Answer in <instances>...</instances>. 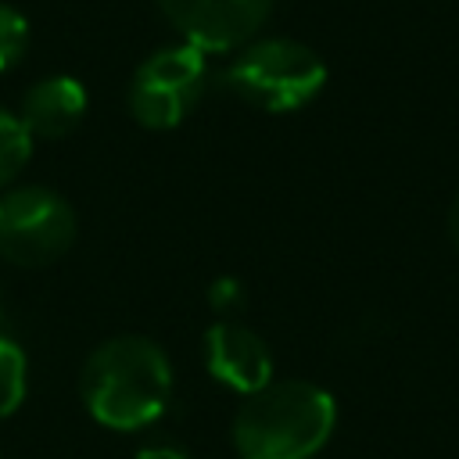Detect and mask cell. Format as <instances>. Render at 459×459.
I'll list each match as a JSON object with an SVG mask.
<instances>
[{
  "mask_svg": "<svg viewBox=\"0 0 459 459\" xmlns=\"http://www.w3.org/2000/svg\"><path fill=\"white\" fill-rule=\"evenodd\" d=\"M86 412L108 430H143L172 402V362L165 348L143 333L100 341L79 373Z\"/></svg>",
  "mask_w": 459,
  "mask_h": 459,
  "instance_id": "cell-1",
  "label": "cell"
},
{
  "mask_svg": "<svg viewBox=\"0 0 459 459\" xmlns=\"http://www.w3.org/2000/svg\"><path fill=\"white\" fill-rule=\"evenodd\" d=\"M337 427V402L312 380H269L247 394L230 423V441L240 459H312Z\"/></svg>",
  "mask_w": 459,
  "mask_h": 459,
  "instance_id": "cell-2",
  "label": "cell"
},
{
  "mask_svg": "<svg viewBox=\"0 0 459 459\" xmlns=\"http://www.w3.org/2000/svg\"><path fill=\"white\" fill-rule=\"evenodd\" d=\"M222 86L244 104L287 115L312 104L326 86V61L301 39L265 36L240 47L222 72Z\"/></svg>",
  "mask_w": 459,
  "mask_h": 459,
  "instance_id": "cell-3",
  "label": "cell"
},
{
  "mask_svg": "<svg viewBox=\"0 0 459 459\" xmlns=\"http://www.w3.org/2000/svg\"><path fill=\"white\" fill-rule=\"evenodd\" d=\"M79 237L75 208L43 183L0 190V258L18 269L54 265Z\"/></svg>",
  "mask_w": 459,
  "mask_h": 459,
  "instance_id": "cell-4",
  "label": "cell"
},
{
  "mask_svg": "<svg viewBox=\"0 0 459 459\" xmlns=\"http://www.w3.org/2000/svg\"><path fill=\"white\" fill-rule=\"evenodd\" d=\"M208 90V54L190 43H165L140 61L129 79V115L143 129H176Z\"/></svg>",
  "mask_w": 459,
  "mask_h": 459,
  "instance_id": "cell-5",
  "label": "cell"
},
{
  "mask_svg": "<svg viewBox=\"0 0 459 459\" xmlns=\"http://www.w3.org/2000/svg\"><path fill=\"white\" fill-rule=\"evenodd\" d=\"M176 36L201 54L247 47L273 14V0H158Z\"/></svg>",
  "mask_w": 459,
  "mask_h": 459,
  "instance_id": "cell-6",
  "label": "cell"
},
{
  "mask_svg": "<svg viewBox=\"0 0 459 459\" xmlns=\"http://www.w3.org/2000/svg\"><path fill=\"white\" fill-rule=\"evenodd\" d=\"M201 359L215 384L240 398L262 391L273 380V351L262 333L237 319H215L201 337Z\"/></svg>",
  "mask_w": 459,
  "mask_h": 459,
  "instance_id": "cell-7",
  "label": "cell"
},
{
  "mask_svg": "<svg viewBox=\"0 0 459 459\" xmlns=\"http://www.w3.org/2000/svg\"><path fill=\"white\" fill-rule=\"evenodd\" d=\"M86 108L90 97L75 75H43L25 90L18 118L32 140H61L79 129Z\"/></svg>",
  "mask_w": 459,
  "mask_h": 459,
  "instance_id": "cell-8",
  "label": "cell"
},
{
  "mask_svg": "<svg viewBox=\"0 0 459 459\" xmlns=\"http://www.w3.org/2000/svg\"><path fill=\"white\" fill-rule=\"evenodd\" d=\"M29 394V359L25 348L0 333V420L14 416Z\"/></svg>",
  "mask_w": 459,
  "mask_h": 459,
  "instance_id": "cell-9",
  "label": "cell"
},
{
  "mask_svg": "<svg viewBox=\"0 0 459 459\" xmlns=\"http://www.w3.org/2000/svg\"><path fill=\"white\" fill-rule=\"evenodd\" d=\"M32 158V136L22 126L18 111L0 104V190L14 186V179L22 176V169Z\"/></svg>",
  "mask_w": 459,
  "mask_h": 459,
  "instance_id": "cell-10",
  "label": "cell"
},
{
  "mask_svg": "<svg viewBox=\"0 0 459 459\" xmlns=\"http://www.w3.org/2000/svg\"><path fill=\"white\" fill-rule=\"evenodd\" d=\"M29 50V22L18 7L0 0V75L18 68Z\"/></svg>",
  "mask_w": 459,
  "mask_h": 459,
  "instance_id": "cell-11",
  "label": "cell"
},
{
  "mask_svg": "<svg viewBox=\"0 0 459 459\" xmlns=\"http://www.w3.org/2000/svg\"><path fill=\"white\" fill-rule=\"evenodd\" d=\"M244 301H247V290H244V283L237 276H215L212 280L208 305H212V312H219V319H237Z\"/></svg>",
  "mask_w": 459,
  "mask_h": 459,
  "instance_id": "cell-12",
  "label": "cell"
},
{
  "mask_svg": "<svg viewBox=\"0 0 459 459\" xmlns=\"http://www.w3.org/2000/svg\"><path fill=\"white\" fill-rule=\"evenodd\" d=\"M136 459H190V455H186L179 445H165V441H161V445H143V448L136 452Z\"/></svg>",
  "mask_w": 459,
  "mask_h": 459,
  "instance_id": "cell-13",
  "label": "cell"
},
{
  "mask_svg": "<svg viewBox=\"0 0 459 459\" xmlns=\"http://www.w3.org/2000/svg\"><path fill=\"white\" fill-rule=\"evenodd\" d=\"M448 237H452V244H455V251H459V194H455V201H452V208H448Z\"/></svg>",
  "mask_w": 459,
  "mask_h": 459,
  "instance_id": "cell-14",
  "label": "cell"
},
{
  "mask_svg": "<svg viewBox=\"0 0 459 459\" xmlns=\"http://www.w3.org/2000/svg\"><path fill=\"white\" fill-rule=\"evenodd\" d=\"M0 323H4V298H0Z\"/></svg>",
  "mask_w": 459,
  "mask_h": 459,
  "instance_id": "cell-15",
  "label": "cell"
}]
</instances>
